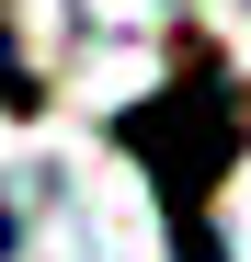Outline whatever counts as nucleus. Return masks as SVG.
I'll return each instance as SVG.
<instances>
[{"label":"nucleus","mask_w":251,"mask_h":262,"mask_svg":"<svg viewBox=\"0 0 251 262\" xmlns=\"http://www.w3.org/2000/svg\"><path fill=\"white\" fill-rule=\"evenodd\" d=\"M0 103H34V80H23V69H12V57H0Z\"/></svg>","instance_id":"2"},{"label":"nucleus","mask_w":251,"mask_h":262,"mask_svg":"<svg viewBox=\"0 0 251 262\" xmlns=\"http://www.w3.org/2000/svg\"><path fill=\"white\" fill-rule=\"evenodd\" d=\"M126 148H137L149 171H172V216H183V262H217V239H205V183L240 160V92L217 69H183L160 103H137L126 114Z\"/></svg>","instance_id":"1"}]
</instances>
